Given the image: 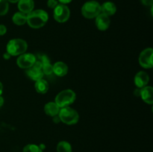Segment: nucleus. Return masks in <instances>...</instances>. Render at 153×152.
I'll return each instance as SVG.
<instances>
[{
	"mask_svg": "<svg viewBox=\"0 0 153 152\" xmlns=\"http://www.w3.org/2000/svg\"><path fill=\"white\" fill-rule=\"evenodd\" d=\"M54 19L60 23L67 22L70 16V10L66 4H58L54 8Z\"/></svg>",
	"mask_w": 153,
	"mask_h": 152,
	"instance_id": "423d86ee",
	"label": "nucleus"
},
{
	"mask_svg": "<svg viewBox=\"0 0 153 152\" xmlns=\"http://www.w3.org/2000/svg\"><path fill=\"white\" fill-rule=\"evenodd\" d=\"M57 152H72V146L70 142L67 141H61L58 143L56 147Z\"/></svg>",
	"mask_w": 153,
	"mask_h": 152,
	"instance_id": "6ab92c4d",
	"label": "nucleus"
},
{
	"mask_svg": "<svg viewBox=\"0 0 153 152\" xmlns=\"http://www.w3.org/2000/svg\"><path fill=\"white\" fill-rule=\"evenodd\" d=\"M2 92H3V85L2 83L0 82V96H1V95L2 94Z\"/></svg>",
	"mask_w": 153,
	"mask_h": 152,
	"instance_id": "c756f323",
	"label": "nucleus"
},
{
	"mask_svg": "<svg viewBox=\"0 0 153 152\" xmlns=\"http://www.w3.org/2000/svg\"><path fill=\"white\" fill-rule=\"evenodd\" d=\"M140 95L143 101L149 104L153 103V89L152 86H146L140 89Z\"/></svg>",
	"mask_w": 153,
	"mask_h": 152,
	"instance_id": "ddd939ff",
	"label": "nucleus"
},
{
	"mask_svg": "<svg viewBox=\"0 0 153 152\" xmlns=\"http://www.w3.org/2000/svg\"><path fill=\"white\" fill-rule=\"evenodd\" d=\"M153 50L151 48L144 49L139 56V63L143 68L151 69L153 66Z\"/></svg>",
	"mask_w": 153,
	"mask_h": 152,
	"instance_id": "0eeeda50",
	"label": "nucleus"
},
{
	"mask_svg": "<svg viewBox=\"0 0 153 152\" xmlns=\"http://www.w3.org/2000/svg\"><path fill=\"white\" fill-rule=\"evenodd\" d=\"M27 20V14L22 13V12L19 11L16 12L13 14V17H12V21L15 25H22L26 23Z\"/></svg>",
	"mask_w": 153,
	"mask_h": 152,
	"instance_id": "a211bd4d",
	"label": "nucleus"
},
{
	"mask_svg": "<svg viewBox=\"0 0 153 152\" xmlns=\"http://www.w3.org/2000/svg\"><path fill=\"white\" fill-rule=\"evenodd\" d=\"M34 0H19L18 1V8L22 13L28 14L34 10Z\"/></svg>",
	"mask_w": 153,
	"mask_h": 152,
	"instance_id": "f8f14e48",
	"label": "nucleus"
},
{
	"mask_svg": "<svg viewBox=\"0 0 153 152\" xmlns=\"http://www.w3.org/2000/svg\"><path fill=\"white\" fill-rule=\"evenodd\" d=\"M9 9L8 1L7 0H0V16H4Z\"/></svg>",
	"mask_w": 153,
	"mask_h": 152,
	"instance_id": "412c9836",
	"label": "nucleus"
},
{
	"mask_svg": "<svg viewBox=\"0 0 153 152\" xmlns=\"http://www.w3.org/2000/svg\"><path fill=\"white\" fill-rule=\"evenodd\" d=\"M8 2H10V3H16L18 2V1H19V0H7Z\"/></svg>",
	"mask_w": 153,
	"mask_h": 152,
	"instance_id": "7c9ffc66",
	"label": "nucleus"
},
{
	"mask_svg": "<svg viewBox=\"0 0 153 152\" xmlns=\"http://www.w3.org/2000/svg\"><path fill=\"white\" fill-rule=\"evenodd\" d=\"M82 13L87 19H94L101 13V4L97 1H89L84 4Z\"/></svg>",
	"mask_w": 153,
	"mask_h": 152,
	"instance_id": "39448f33",
	"label": "nucleus"
},
{
	"mask_svg": "<svg viewBox=\"0 0 153 152\" xmlns=\"http://www.w3.org/2000/svg\"><path fill=\"white\" fill-rule=\"evenodd\" d=\"M53 121L55 122V123H58V122H61V119H60L59 116H54V117H53Z\"/></svg>",
	"mask_w": 153,
	"mask_h": 152,
	"instance_id": "bb28decb",
	"label": "nucleus"
},
{
	"mask_svg": "<svg viewBox=\"0 0 153 152\" xmlns=\"http://www.w3.org/2000/svg\"><path fill=\"white\" fill-rule=\"evenodd\" d=\"M53 66V73H55L57 76L64 77L68 72V66L64 62H56Z\"/></svg>",
	"mask_w": 153,
	"mask_h": 152,
	"instance_id": "4468645a",
	"label": "nucleus"
},
{
	"mask_svg": "<svg viewBox=\"0 0 153 152\" xmlns=\"http://www.w3.org/2000/svg\"><path fill=\"white\" fill-rule=\"evenodd\" d=\"M48 19H49L48 13L45 10L40 9V10H32L27 14L26 23H28L31 28L37 29L44 26Z\"/></svg>",
	"mask_w": 153,
	"mask_h": 152,
	"instance_id": "f257e3e1",
	"label": "nucleus"
},
{
	"mask_svg": "<svg viewBox=\"0 0 153 152\" xmlns=\"http://www.w3.org/2000/svg\"><path fill=\"white\" fill-rule=\"evenodd\" d=\"M3 57H4V59H9V58H10V55H9L8 53H7V52H6V53L4 54V55H3Z\"/></svg>",
	"mask_w": 153,
	"mask_h": 152,
	"instance_id": "cd10ccee",
	"label": "nucleus"
},
{
	"mask_svg": "<svg viewBox=\"0 0 153 152\" xmlns=\"http://www.w3.org/2000/svg\"><path fill=\"white\" fill-rule=\"evenodd\" d=\"M28 49V44L22 39H13L7 43L6 50L10 56H18L25 53Z\"/></svg>",
	"mask_w": 153,
	"mask_h": 152,
	"instance_id": "f03ea898",
	"label": "nucleus"
},
{
	"mask_svg": "<svg viewBox=\"0 0 153 152\" xmlns=\"http://www.w3.org/2000/svg\"><path fill=\"white\" fill-rule=\"evenodd\" d=\"M36 91L40 94H46L49 90V83L43 78L37 80L34 84Z\"/></svg>",
	"mask_w": 153,
	"mask_h": 152,
	"instance_id": "f3484780",
	"label": "nucleus"
},
{
	"mask_svg": "<svg viewBox=\"0 0 153 152\" xmlns=\"http://www.w3.org/2000/svg\"><path fill=\"white\" fill-rule=\"evenodd\" d=\"M111 24L110 18L104 13H100L96 17V25L100 31H106Z\"/></svg>",
	"mask_w": 153,
	"mask_h": 152,
	"instance_id": "9d476101",
	"label": "nucleus"
},
{
	"mask_svg": "<svg viewBox=\"0 0 153 152\" xmlns=\"http://www.w3.org/2000/svg\"><path fill=\"white\" fill-rule=\"evenodd\" d=\"M134 84L136 85L137 88H143L144 86H147L148 83L149 81V75L146 72L140 71L136 74L134 77Z\"/></svg>",
	"mask_w": 153,
	"mask_h": 152,
	"instance_id": "9b49d317",
	"label": "nucleus"
},
{
	"mask_svg": "<svg viewBox=\"0 0 153 152\" xmlns=\"http://www.w3.org/2000/svg\"><path fill=\"white\" fill-rule=\"evenodd\" d=\"M60 107L57 105L55 102H49L45 104L44 106V112L46 115L54 117L55 116H58L60 111Z\"/></svg>",
	"mask_w": 153,
	"mask_h": 152,
	"instance_id": "2eb2a0df",
	"label": "nucleus"
},
{
	"mask_svg": "<svg viewBox=\"0 0 153 152\" xmlns=\"http://www.w3.org/2000/svg\"><path fill=\"white\" fill-rule=\"evenodd\" d=\"M39 147H40V149H41V150H43V149L46 148V146H45L43 144H40V145H39Z\"/></svg>",
	"mask_w": 153,
	"mask_h": 152,
	"instance_id": "2f4dec72",
	"label": "nucleus"
},
{
	"mask_svg": "<svg viewBox=\"0 0 153 152\" xmlns=\"http://www.w3.org/2000/svg\"><path fill=\"white\" fill-rule=\"evenodd\" d=\"M36 57L31 53H24L19 55L16 60L18 66L21 69H28L32 66L36 62Z\"/></svg>",
	"mask_w": 153,
	"mask_h": 152,
	"instance_id": "1a4fd4ad",
	"label": "nucleus"
},
{
	"mask_svg": "<svg viewBox=\"0 0 153 152\" xmlns=\"http://www.w3.org/2000/svg\"><path fill=\"white\" fill-rule=\"evenodd\" d=\"M23 152H43L39 145L35 144H28L23 148Z\"/></svg>",
	"mask_w": 153,
	"mask_h": 152,
	"instance_id": "aec40b11",
	"label": "nucleus"
},
{
	"mask_svg": "<svg viewBox=\"0 0 153 152\" xmlns=\"http://www.w3.org/2000/svg\"><path fill=\"white\" fill-rule=\"evenodd\" d=\"M61 4H68V3L71 2L72 0H58Z\"/></svg>",
	"mask_w": 153,
	"mask_h": 152,
	"instance_id": "a878e982",
	"label": "nucleus"
},
{
	"mask_svg": "<svg viewBox=\"0 0 153 152\" xmlns=\"http://www.w3.org/2000/svg\"><path fill=\"white\" fill-rule=\"evenodd\" d=\"M117 11V7L114 3L106 1L101 5V13L110 16L114 14Z\"/></svg>",
	"mask_w": 153,
	"mask_h": 152,
	"instance_id": "dca6fc26",
	"label": "nucleus"
},
{
	"mask_svg": "<svg viewBox=\"0 0 153 152\" xmlns=\"http://www.w3.org/2000/svg\"><path fill=\"white\" fill-rule=\"evenodd\" d=\"M7 32V28L5 25H0V36H3Z\"/></svg>",
	"mask_w": 153,
	"mask_h": 152,
	"instance_id": "b1692460",
	"label": "nucleus"
},
{
	"mask_svg": "<svg viewBox=\"0 0 153 152\" xmlns=\"http://www.w3.org/2000/svg\"><path fill=\"white\" fill-rule=\"evenodd\" d=\"M42 71H43L44 75H50L51 74L53 73V66L50 63V62L44 63L43 65V67H42Z\"/></svg>",
	"mask_w": 153,
	"mask_h": 152,
	"instance_id": "4be33fe9",
	"label": "nucleus"
},
{
	"mask_svg": "<svg viewBox=\"0 0 153 152\" xmlns=\"http://www.w3.org/2000/svg\"><path fill=\"white\" fill-rule=\"evenodd\" d=\"M3 104H4V98L1 96H0V107L3 105Z\"/></svg>",
	"mask_w": 153,
	"mask_h": 152,
	"instance_id": "c85d7f7f",
	"label": "nucleus"
},
{
	"mask_svg": "<svg viewBox=\"0 0 153 152\" xmlns=\"http://www.w3.org/2000/svg\"><path fill=\"white\" fill-rule=\"evenodd\" d=\"M58 4V0H48L47 1V5L49 8L54 9Z\"/></svg>",
	"mask_w": 153,
	"mask_h": 152,
	"instance_id": "5701e85b",
	"label": "nucleus"
},
{
	"mask_svg": "<svg viewBox=\"0 0 153 152\" xmlns=\"http://www.w3.org/2000/svg\"><path fill=\"white\" fill-rule=\"evenodd\" d=\"M76 95L74 91L72 89H64L56 95L55 102L60 108H62L73 104L76 101Z\"/></svg>",
	"mask_w": 153,
	"mask_h": 152,
	"instance_id": "20e7f679",
	"label": "nucleus"
},
{
	"mask_svg": "<svg viewBox=\"0 0 153 152\" xmlns=\"http://www.w3.org/2000/svg\"><path fill=\"white\" fill-rule=\"evenodd\" d=\"M140 1L146 6H152L153 4V0H140Z\"/></svg>",
	"mask_w": 153,
	"mask_h": 152,
	"instance_id": "393cba45",
	"label": "nucleus"
},
{
	"mask_svg": "<svg viewBox=\"0 0 153 152\" xmlns=\"http://www.w3.org/2000/svg\"><path fill=\"white\" fill-rule=\"evenodd\" d=\"M58 116H59L61 122H64L67 125H76L79 119V113L77 111L70 107H62L60 109Z\"/></svg>",
	"mask_w": 153,
	"mask_h": 152,
	"instance_id": "7ed1b4c3",
	"label": "nucleus"
},
{
	"mask_svg": "<svg viewBox=\"0 0 153 152\" xmlns=\"http://www.w3.org/2000/svg\"><path fill=\"white\" fill-rule=\"evenodd\" d=\"M42 67H43V64L40 61L36 60V62L34 63V65L30 68L27 69L26 74L28 77L35 81L43 78L44 74L42 71Z\"/></svg>",
	"mask_w": 153,
	"mask_h": 152,
	"instance_id": "6e6552de",
	"label": "nucleus"
}]
</instances>
